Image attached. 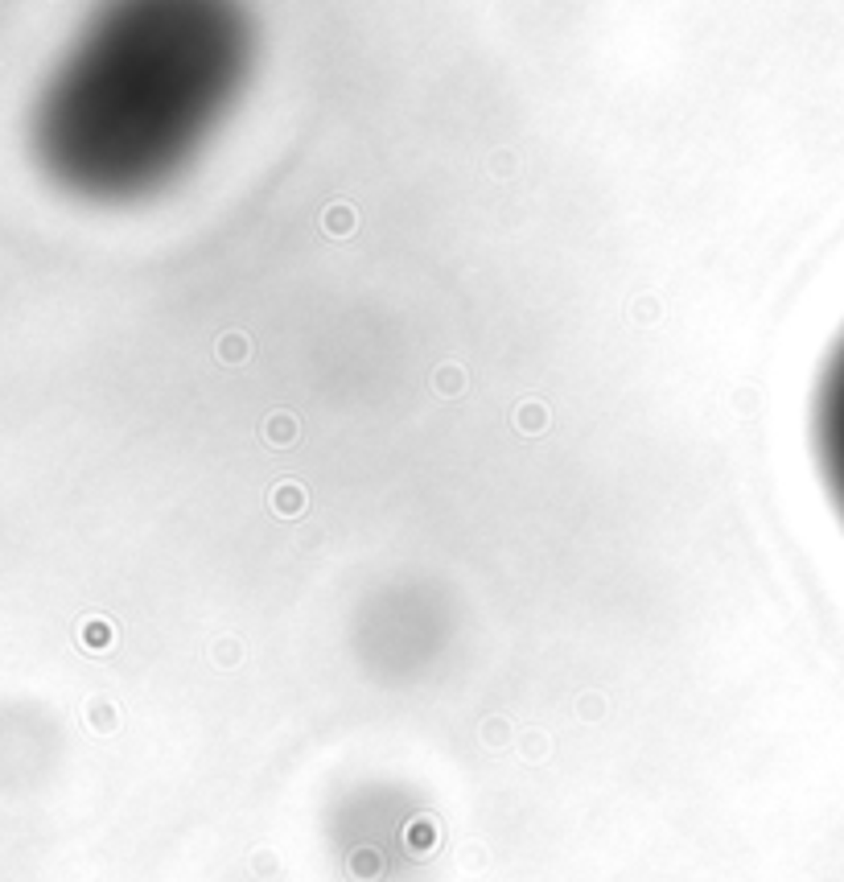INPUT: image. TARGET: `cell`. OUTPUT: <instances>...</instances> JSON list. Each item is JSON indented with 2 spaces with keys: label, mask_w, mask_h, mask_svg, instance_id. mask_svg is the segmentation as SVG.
<instances>
[{
  "label": "cell",
  "mask_w": 844,
  "mask_h": 882,
  "mask_svg": "<svg viewBox=\"0 0 844 882\" xmlns=\"http://www.w3.org/2000/svg\"><path fill=\"white\" fill-rule=\"evenodd\" d=\"M811 441H816L824 491H828V499H832L836 515L844 524V334L820 371L816 413H811Z\"/></svg>",
  "instance_id": "1"
}]
</instances>
